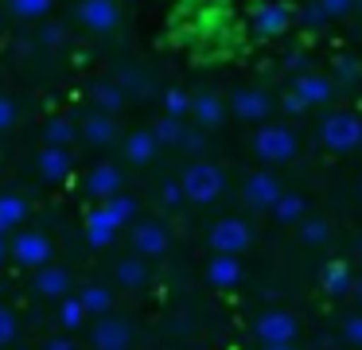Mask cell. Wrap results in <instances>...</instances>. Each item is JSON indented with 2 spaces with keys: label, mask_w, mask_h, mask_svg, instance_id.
Returning <instances> with one entry per match:
<instances>
[{
  "label": "cell",
  "mask_w": 362,
  "mask_h": 350,
  "mask_svg": "<svg viewBox=\"0 0 362 350\" xmlns=\"http://www.w3.org/2000/svg\"><path fill=\"white\" fill-rule=\"evenodd\" d=\"M35 163H40V175L47 179V183H66V179H71V171H74L71 148H51V144H43V152L35 156Z\"/></svg>",
  "instance_id": "obj_15"
},
{
  "label": "cell",
  "mask_w": 362,
  "mask_h": 350,
  "mask_svg": "<svg viewBox=\"0 0 362 350\" xmlns=\"http://www.w3.org/2000/svg\"><path fill=\"white\" fill-rule=\"evenodd\" d=\"M206 280L214 288H238L242 284V261L238 257H226V253H214L211 264H206Z\"/></svg>",
  "instance_id": "obj_21"
},
{
  "label": "cell",
  "mask_w": 362,
  "mask_h": 350,
  "mask_svg": "<svg viewBox=\"0 0 362 350\" xmlns=\"http://www.w3.org/2000/svg\"><path fill=\"white\" fill-rule=\"evenodd\" d=\"M180 148H183V152H191V156H203V148H206V132L187 129V132H183V140H180Z\"/></svg>",
  "instance_id": "obj_42"
},
{
  "label": "cell",
  "mask_w": 362,
  "mask_h": 350,
  "mask_svg": "<svg viewBox=\"0 0 362 350\" xmlns=\"http://www.w3.org/2000/svg\"><path fill=\"white\" fill-rule=\"evenodd\" d=\"M351 296L358 300V308H362V276H354V288H351Z\"/></svg>",
  "instance_id": "obj_47"
},
{
  "label": "cell",
  "mask_w": 362,
  "mask_h": 350,
  "mask_svg": "<svg viewBox=\"0 0 362 350\" xmlns=\"http://www.w3.org/2000/svg\"><path fill=\"white\" fill-rule=\"evenodd\" d=\"M32 288L40 296H47V300H63V296H71L74 280H71V272H66L63 264H43V269H35Z\"/></svg>",
  "instance_id": "obj_17"
},
{
  "label": "cell",
  "mask_w": 362,
  "mask_h": 350,
  "mask_svg": "<svg viewBox=\"0 0 362 350\" xmlns=\"http://www.w3.org/2000/svg\"><path fill=\"white\" fill-rule=\"evenodd\" d=\"M24 218H28L24 194H12V191L0 194V233H12L16 226H24Z\"/></svg>",
  "instance_id": "obj_25"
},
{
  "label": "cell",
  "mask_w": 362,
  "mask_h": 350,
  "mask_svg": "<svg viewBox=\"0 0 362 350\" xmlns=\"http://www.w3.org/2000/svg\"><path fill=\"white\" fill-rule=\"evenodd\" d=\"M117 284L129 288V292L148 284V264H144V257H125V261H117Z\"/></svg>",
  "instance_id": "obj_29"
},
{
  "label": "cell",
  "mask_w": 362,
  "mask_h": 350,
  "mask_svg": "<svg viewBox=\"0 0 362 350\" xmlns=\"http://www.w3.org/2000/svg\"><path fill=\"white\" fill-rule=\"evenodd\" d=\"M78 136L86 140L90 148H105V144H113V140H117V121H113V113L94 109V113L78 124Z\"/></svg>",
  "instance_id": "obj_18"
},
{
  "label": "cell",
  "mask_w": 362,
  "mask_h": 350,
  "mask_svg": "<svg viewBox=\"0 0 362 350\" xmlns=\"http://www.w3.org/2000/svg\"><path fill=\"white\" fill-rule=\"evenodd\" d=\"M226 350H242V346H226Z\"/></svg>",
  "instance_id": "obj_50"
},
{
  "label": "cell",
  "mask_w": 362,
  "mask_h": 350,
  "mask_svg": "<svg viewBox=\"0 0 362 350\" xmlns=\"http://www.w3.org/2000/svg\"><path fill=\"white\" fill-rule=\"evenodd\" d=\"M55 8V0H8V12L16 20H43Z\"/></svg>",
  "instance_id": "obj_34"
},
{
  "label": "cell",
  "mask_w": 362,
  "mask_h": 350,
  "mask_svg": "<svg viewBox=\"0 0 362 350\" xmlns=\"http://www.w3.org/2000/svg\"><path fill=\"white\" fill-rule=\"evenodd\" d=\"M281 109H284V113H288V117H300V113H308V105H304V101H300L296 98V93H284V98H281Z\"/></svg>",
  "instance_id": "obj_44"
},
{
  "label": "cell",
  "mask_w": 362,
  "mask_h": 350,
  "mask_svg": "<svg viewBox=\"0 0 362 350\" xmlns=\"http://www.w3.org/2000/svg\"><path fill=\"white\" fill-rule=\"evenodd\" d=\"M292 93H296L308 109H312V105H327V101L335 98V82H331L327 74H320V70H300L296 82H292Z\"/></svg>",
  "instance_id": "obj_11"
},
{
  "label": "cell",
  "mask_w": 362,
  "mask_h": 350,
  "mask_svg": "<svg viewBox=\"0 0 362 350\" xmlns=\"http://www.w3.org/2000/svg\"><path fill=\"white\" fill-rule=\"evenodd\" d=\"M90 101H94V109H102V113H117V109H125L129 93L121 90L117 82H94L90 86Z\"/></svg>",
  "instance_id": "obj_26"
},
{
  "label": "cell",
  "mask_w": 362,
  "mask_h": 350,
  "mask_svg": "<svg viewBox=\"0 0 362 350\" xmlns=\"http://www.w3.org/2000/svg\"><path fill=\"white\" fill-rule=\"evenodd\" d=\"M55 249H51V238L43 230H16V238L8 241V261H16L20 269H43L51 264Z\"/></svg>",
  "instance_id": "obj_4"
},
{
  "label": "cell",
  "mask_w": 362,
  "mask_h": 350,
  "mask_svg": "<svg viewBox=\"0 0 362 350\" xmlns=\"http://www.w3.org/2000/svg\"><path fill=\"white\" fill-rule=\"evenodd\" d=\"M156 152H160V144H156V136H152V129H136V132H129V136H125V160L136 163V168L152 163V160H156Z\"/></svg>",
  "instance_id": "obj_22"
},
{
  "label": "cell",
  "mask_w": 362,
  "mask_h": 350,
  "mask_svg": "<svg viewBox=\"0 0 362 350\" xmlns=\"http://www.w3.org/2000/svg\"><path fill=\"white\" fill-rule=\"evenodd\" d=\"M191 117H195L199 129H218L222 121H226V101L218 98V93L203 90L191 98Z\"/></svg>",
  "instance_id": "obj_19"
},
{
  "label": "cell",
  "mask_w": 362,
  "mask_h": 350,
  "mask_svg": "<svg viewBox=\"0 0 362 350\" xmlns=\"http://www.w3.org/2000/svg\"><path fill=\"white\" fill-rule=\"evenodd\" d=\"M90 346L94 350H129L133 346V323H129L125 315H98L94 323H90L86 331Z\"/></svg>",
  "instance_id": "obj_6"
},
{
  "label": "cell",
  "mask_w": 362,
  "mask_h": 350,
  "mask_svg": "<svg viewBox=\"0 0 362 350\" xmlns=\"http://www.w3.org/2000/svg\"><path fill=\"white\" fill-rule=\"evenodd\" d=\"M125 191V175H121L117 163H94L86 171V194H94L98 202L113 199V194Z\"/></svg>",
  "instance_id": "obj_14"
},
{
  "label": "cell",
  "mask_w": 362,
  "mask_h": 350,
  "mask_svg": "<svg viewBox=\"0 0 362 350\" xmlns=\"http://www.w3.org/2000/svg\"><path fill=\"white\" fill-rule=\"evenodd\" d=\"M8 261V233H0V264Z\"/></svg>",
  "instance_id": "obj_46"
},
{
  "label": "cell",
  "mask_w": 362,
  "mask_h": 350,
  "mask_svg": "<svg viewBox=\"0 0 362 350\" xmlns=\"http://www.w3.org/2000/svg\"><path fill=\"white\" fill-rule=\"evenodd\" d=\"M0 296H4V280H0Z\"/></svg>",
  "instance_id": "obj_49"
},
{
  "label": "cell",
  "mask_w": 362,
  "mask_h": 350,
  "mask_svg": "<svg viewBox=\"0 0 362 350\" xmlns=\"http://www.w3.org/2000/svg\"><path fill=\"white\" fill-rule=\"evenodd\" d=\"M16 117H20L16 101H12V98H4V93H0V132H8L12 124H16Z\"/></svg>",
  "instance_id": "obj_43"
},
{
  "label": "cell",
  "mask_w": 362,
  "mask_h": 350,
  "mask_svg": "<svg viewBox=\"0 0 362 350\" xmlns=\"http://www.w3.org/2000/svg\"><path fill=\"white\" fill-rule=\"evenodd\" d=\"M164 113L168 117H180V121H183V117L191 113V93L180 90V86H168V90H164Z\"/></svg>",
  "instance_id": "obj_35"
},
{
  "label": "cell",
  "mask_w": 362,
  "mask_h": 350,
  "mask_svg": "<svg viewBox=\"0 0 362 350\" xmlns=\"http://www.w3.org/2000/svg\"><path fill=\"white\" fill-rule=\"evenodd\" d=\"M358 194H362V183H358Z\"/></svg>",
  "instance_id": "obj_51"
},
{
  "label": "cell",
  "mask_w": 362,
  "mask_h": 350,
  "mask_svg": "<svg viewBox=\"0 0 362 350\" xmlns=\"http://www.w3.org/2000/svg\"><path fill=\"white\" fill-rule=\"evenodd\" d=\"M269 214L276 218V226H300L308 218V199H304V194H296V191H284L281 199L273 202Z\"/></svg>",
  "instance_id": "obj_23"
},
{
  "label": "cell",
  "mask_w": 362,
  "mask_h": 350,
  "mask_svg": "<svg viewBox=\"0 0 362 350\" xmlns=\"http://www.w3.org/2000/svg\"><path fill=\"white\" fill-rule=\"evenodd\" d=\"M16 334H20V319H16V311H12L8 303H0V350L12 346V342H16Z\"/></svg>",
  "instance_id": "obj_36"
},
{
  "label": "cell",
  "mask_w": 362,
  "mask_h": 350,
  "mask_svg": "<svg viewBox=\"0 0 362 350\" xmlns=\"http://www.w3.org/2000/svg\"><path fill=\"white\" fill-rule=\"evenodd\" d=\"M78 303L86 308L90 319L110 315V311H113V288H105V284H86V288H78Z\"/></svg>",
  "instance_id": "obj_24"
},
{
  "label": "cell",
  "mask_w": 362,
  "mask_h": 350,
  "mask_svg": "<svg viewBox=\"0 0 362 350\" xmlns=\"http://www.w3.org/2000/svg\"><path fill=\"white\" fill-rule=\"evenodd\" d=\"M261 350H296L292 342H269V346H261Z\"/></svg>",
  "instance_id": "obj_48"
},
{
  "label": "cell",
  "mask_w": 362,
  "mask_h": 350,
  "mask_svg": "<svg viewBox=\"0 0 362 350\" xmlns=\"http://www.w3.org/2000/svg\"><path fill=\"white\" fill-rule=\"evenodd\" d=\"M102 206H105V214L113 218V226H117V230H121V226H133L136 222V199H133V194H125V191L113 194V199H105Z\"/></svg>",
  "instance_id": "obj_30"
},
{
  "label": "cell",
  "mask_w": 362,
  "mask_h": 350,
  "mask_svg": "<svg viewBox=\"0 0 362 350\" xmlns=\"http://www.w3.org/2000/svg\"><path fill=\"white\" fill-rule=\"evenodd\" d=\"M281 194H284V187L273 171H253L242 183V202L250 210H273V202L281 199Z\"/></svg>",
  "instance_id": "obj_8"
},
{
  "label": "cell",
  "mask_w": 362,
  "mask_h": 350,
  "mask_svg": "<svg viewBox=\"0 0 362 350\" xmlns=\"http://www.w3.org/2000/svg\"><path fill=\"white\" fill-rule=\"evenodd\" d=\"M320 144L327 152H358L362 148V117L351 109H331L320 121Z\"/></svg>",
  "instance_id": "obj_2"
},
{
  "label": "cell",
  "mask_w": 362,
  "mask_h": 350,
  "mask_svg": "<svg viewBox=\"0 0 362 350\" xmlns=\"http://www.w3.org/2000/svg\"><path fill=\"white\" fill-rule=\"evenodd\" d=\"M343 342H351V346H362V311H354V315L343 319Z\"/></svg>",
  "instance_id": "obj_39"
},
{
  "label": "cell",
  "mask_w": 362,
  "mask_h": 350,
  "mask_svg": "<svg viewBox=\"0 0 362 350\" xmlns=\"http://www.w3.org/2000/svg\"><path fill=\"white\" fill-rule=\"evenodd\" d=\"M117 233H121V230L113 226V218L105 214L102 202H98V206L86 214V241H90L94 249H110L113 241H117Z\"/></svg>",
  "instance_id": "obj_20"
},
{
  "label": "cell",
  "mask_w": 362,
  "mask_h": 350,
  "mask_svg": "<svg viewBox=\"0 0 362 350\" xmlns=\"http://www.w3.org/2000/svg\"><path fill=\"white\" fill-rule=\"evenodd\" d=\"M296 152H300V140L292 132V124H284V121L257 124V132H253V156L261 163H288Z\"/></svg>",
  "instance_id": "obj_3"
},
{
  "label": "cell",
  "mask_w": 362,
  "mask_h": 350,
  "mask_svg": "<svg viewBox=\"0 0 362 350\" xmlns=\"http://www.w3.org/2000/svg\"><path fill=\"white\" fill-rule=\"evenodd\" d=\"M40 43H43V47H63V43H66V28H63V23H43Z\"/></svg>",
  "instance_id": "obj_41"
},
{
  "label": "cell",
  "mask_w": 362,
  "mask_h": 350,
  "mask_svg": "<svg viewBox=\"0 0 362 350\" xmlns=\"http://www.w3.org/2000/svg\"><path fill=\"white\" fill-rule=\"evenodd\" d=\"M296 20V8L284 4V0H261V4L250 8V28L257 31L261 39H276L292 28Z\"/></svg>",
  "instance_id": "obj_5"
},
{
  "label": "cell",
  "mask_w": 362,
  "mask_h": 350,
  "mask_svg": "<svg viewBox=\"0 0 362 350\" xmlns=\"http://www.w3.org/2000/svg\"><path fill=\"white\" fill-rule=\"evenodd\" d=\"M172 238H168V226L148 218V222H136L133 226V253L136 257H164Z\"/></svg>",
  "instance_id": "obj_12"
},
{
  "label": "cell",
  "mask_w": 362,
  "mask_h": 350,
  "mask_svg": "<svg viewBox=\"0 0 362 350\" xmlns=\"http://www.w3.org/2000/svg\"><path fill=\"white\" fill-rule=\"evenodd\" d=\"M296 20L304 23L308 31H315V28H323V23H327V16H323L320 8H315V0H312V4H304V8H300V16H296Z\"/></svg>",
  "instance_id": "obj_40"
},
{
  "label": "cell",
  "mask_w": 362,
  "mask_h": 350,
  "mask_svg": "<svg viewBox=\"0 0 362 350\" xmlns=\"http://www.w3.org/2000/svg\"><path fill=\"white\" fill-rule=\"evenodd\" d=\"M160 202H164L168 210H180V206H183V187H180V179H168V183H160Z\"/></svg>",
  "instance_id": "obj_38"
},
{
  "label": "cell",
  "mask_w": 362,
  "mask_h": 350,
  "mask_svg": "<svg viewBox=\"0 0 362 350\" xmlns=\"http://www.w3.org/2000/svg\"><path fill=\"white\" fill-rule=\"evenodd\" d=\"M358 8H362V0H358Z\"/></svg>",
  "instance_id": "obj_52"
},
{
  "label": "cell",
  "mask_w": 362,
  "mask_h": 350,
  "mask_svg": "<svg viewBox=\"0 0 362 350\" xmlns=\"http://www.w3.org/2000/svg\"><path fill=\"white\" fill-rule=\"evenodd\" d=\"M320 288H323L327 296H335V300L351 296V288H354L351 264H346L343 257H331V261H323V269H320Z\"/></svg>",
  "instance_id": "obj_16"
},
{
  "label": "cell",
  "mask_w": 362,
  "mask_h": 350,
  "mask_svg": "<svg viewBox=\"0 0 362 350\" xmlns=\"http://www.w3.org/2000/svg\"><path fill=\"white\" fill-rule=\"evenodd\" d=\"M276 101L269 98L265 90H234V98H230V113L238 117V121H253V124H265V117L273 113Z\"/></svg>",
  "instance_id": "obj_10"
},
{
  "label": "cell",
  "mask_w": 362,
  "mask_h": 350,
  "mask_svg": "<svg viewBox=\"0 0 362 350\" xmlns=\"http://www.w3.org/2000/svg\"><path fill=\"white\" fill-rule=\"evenodd\" d=\"M43 350H78V346H74L71 334H51V339L43 342Z\"/></svg>",
  "instance_id": "obj_45"
},
{
  "label": "cell",
  "mask_w": 362,
  "mask_h": 350,
  "mask_svg": "<svg viewBox=\"0 0 362 350\" xmlns=\"http://www.w3.org/2000/svg\"><path fill=\"white\" fill-rule=\"evenodd\" d=\"M362 78V62L354 59V54H335L331 59V82L343 86V90H354Z\"/></svg>",
  "instance_id": "obj_28"
},
{
  "label": "cell",
  "mask_w": 362,
  "mask_h": 350,
  "mask_svg": "<svg viewBox=\"0 0 362 350\" xmlns=\"http://www.w3.org/2000/svg\"><path fill=\"white\" fill-rule=\"evenodd\" d=\"M86 308H82L78 303V296H63V300H59V327H63L66 334L71 331H82V327H86Z\"/></svg>",
  "instance_id": "obj_31"
},
{
  "label": "cell",
  "mask_w": 362,
  "mask_h": 350,
  "mask_svg": "<svg viewBox=\"0 0 362 350\" xmlns=\"http://www.w3.org/2000/svg\"><path fill=\"white\" fill-rule=\"evenodd\" d=\"M315 8H320L327 20H343V16H351L354 8H358V0H315Z\"/></svg>",
  "instance_id": "obj_37"
},
{
  "label": "cell",
  "mask_w": 362,
  "mask_h": 350,
  "mask_svg": "<svg viewBox=\"0 0 362 350\" xmlns=\"http://www.w3.org/2000/svg\"><path fill=\"white\" fill-rule=\"evenodd\" d=\"M206 241H211L214 253L238 257L253 245V226L242 222V218H218V222L211 226V233H206Z\"/></svg>",
  "instance_id": "obj_7"
},
{
  "label": "cell",
  "mask_w": 362,
  "mask_h": 350,
  "mask_svg": "<svg viewBox=\"0 0 362 350\" xmlns=\"http://www.w3.org/2000/svg\"><path fill=\"white\" fill-rule=\"evenodd\" d=\"M43 140H47L51 148H71L74 140H78V124H74L71 117H47V124H43Z\"/></svg>",
  "instance_id": "obj_27"
},
{
  "label": "cell",
  "mask_w": 362,
  "mask_h": 350,
  "mask_svg": "<svg viewBox=\"0 0 362 350\" xmlns=\"http://www.w3.org/2000/svg\"><path fill=\"white\" fill-rule=\"evenodd\" d=\"M253 334L261 339V346H269V342H296L300 334V323L292 311H265V315H257V323H253Z\"/></svg>",
  "instance_id": "obj_9"
},
{
  "label": "cell",
  "mask_w": 362,
  "mask_h": 350,
  "mask_svg": "<svg viewBox=\"0 0 362 350\" xmlns=\"http://www.w3.org/2000/svg\"><path fill=\"white\" fill-rule=\"evenodd\" d=\"M78 20H82V28L105 35V31H113L121 23V8H117V0H82Z\"/></svg>",
  "instance_id": "obj_13"
},
{
  "label": "cell",
  "mask_w": 362,
  "mask_h": 350,
  "mask_svg": "<svg viewBox=\"0 0 362 350\" xmlns=\"http://www.w3.org/2000/svg\"><path fill=\"white\" fill-rule=\"evenodd\" d=\"M183 132H187V124L180 121V117H160L156 124H152V136H156V144L164 148V144H175L180 148V140H183Z\"/></svg>",
  "instance_id": "obj_33"
},
{
  "label": "cell",
  "mask_w": 362,
  "mask_h": 350,
  "mask_svg": "<svg viewBox=\"0 0 362 350\" xmlns=\"http://www.w3.org/2000/svg\"><path fill=\"white\" fill-rule=\"evenodd\" d=\"M183 187V202H195V206H211L214 199L226 194V171L211 160H195L187 171L180 175Z\"/></svg>",
  "instance_id": "obj_1"
},
{
  "label": "cell",
  "mask_w": 362,
  "mask_h": 350,
  "mask_svg": "<svg viewBox=\"0 0 362 350\" xmlns=\"http://www.w3.org/2000/svg\"><path fill=\"white\" fill-rule=\"evenodd\" d=\"M296 233H300V241H304V245L323 249L331 241V222H327V218H304V222L296 226Z\"/></svg>",
  "instance_id": "obj_32"
}]
</instances>
